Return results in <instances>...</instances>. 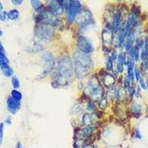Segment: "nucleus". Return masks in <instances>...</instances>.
<instances>
[{
    "instance_id": "f257e3e1",
    "label": "nucleus",
    "mask_w": 148,
    "mask_h": 148,
    "mask_svg": "<svg viewBox=\"0 0 148 148\" xmlns=\"http://www.w3.org/2000/svg\"><path fill=\"white\" fill-rule=\"evenodd\" d=\"M73 62L70 57L64 56L59 58L54 73L55 79L53 81L56 85L65 86L68 84L73 76Z\"/></svg>"
},
{
    "instance_id": "f03ea898",
    "label": "nucleus",
    "mask_w": 148,
    "mask_h": 148,
    "mask_svg": "<svg viewBox=\"0 0 148 148\" xmlns=\"http://www.w3.org/2000/svg\"><path fill=\"white\" fill-rule=\"evenodd\" d=\"M73 68L76 77L83 78L89 73L92 68V63L91 58L88 54L76 51L73 56Z\"/></svg>"
},
{
    "instance_id": "7ed1b4c3",
    "label": "nucleus",
    "mask_w": 148,
    "mask_h": 148,
    "mask_svg": "<svg viewBox=\"0 0 148 148\" xmlns=\"http://www.w3.org/2000/svg\"><path fill=\"white\" fill-rule=\"evenodd\" d=\"M85 92L94 101L102 99L103 88L96 78L92 77L88 81L85 87Z\"/></svg>"
},
{
    "instance_id": "20e7f679",
    "label": "nucleus",
    "mask_w": 148,
    "mask_h": 148,
    "mask_svg": "<svg viewBox=\"0 0 148 148\" xmlns=\"http://www.w3.org/2000/svg\"><path fill=\"white\" fill-rule=\"evenodd\" d=\"M36 22L42 25L55 27L59 24V20L56 15L50 9H42L37 15Z\"/></svg>"
},
{
    "instance_id": "39448f33",
    "label": "nucleus",
    "mask_w": 148,
    "mask_h": 148,
    "mask_svg": "<svg viewBox=\"0 0 148 148\" xmlns=\"http://www.w3.org/2000/svg\"><path fill=\"white\" fill-rule=\"evenodd\" d=\"M82 10V5L80 2L76 0H71L69 1V8L67 11V22L70 24L73 23L76 20V16Z\"/></svg>"
},
{
    "instance_id": "423d86ee",
    "label": "nucleus",
    "mask_w": 148,
    "mask_h": 148,
    "mask_svg": "<svg viewBox=\"0 0 148 148\" xmlns=\"http://www.w3.org/2000/svg\"><path fill=\"white\" fill-rule=\"evenodd\" d=\"M53 34V30L51 26L46 25H38L35 27V35L41 40H48L51 39Z\"/></svg>"
},
{
    "instance_id": "0eeeda50",
    "label": "nucleus",
    "mask_w": 148,
    "mask_h": 148,
    "mask_svg": "<svg viewBox=\"0 0 148 148\" xmlns=\"http://www.w3.org/2000/svg\"><path fill=\"white\" fill-rule=\"evenodd\" d=\"M77 46L81 52L87 54L92 53L94 50V47H93V45H92L90 41L88 38H86L85 36H81L78 38Z\"/></svg>"
},
{
    "instance_id": "6e6552de",
    "label": "nucleus",
    "mask_w": 148,
    "mask_h": 148,
    "mask_svg": "<svg viewBox=\"0 0 148 148\" xmlns=\"http://www.w3.org/2000/svg\"><path fill=\"white\" fill-rule=\"evenodd\" d=\"M42 60L44 62L45 67L43 74L46 76L53 68L55 65V59L53 55L51 52H45L42 55Z\"/></svg>"
},
{
    "instance_id": "1a4fd4ad",
    "label": "nucleus",
    "mask_w": 148,
    "mask_h": 148,
    "mask_svg": "<svg viewBox=\"0 0 148 148\" xmlns=\"http://www.w3.org/2000/svg\"><path fill=\"white\" fill-rule=\"evenodd\" d=\"M0 67L3 73L8 77H10L14 73V71L8 64V59L5 56H0Z\"/></svg>"
},
{
    "instance_id": "9d476101",
    "label": "nucleus",
    "mask_w": 148,
    "mask_h": 148,
    "mask_svg": "<svg viewBox=\"0 0 148 148\" xmlns=\"http://www.w3.org/2000/svg\"><path fill=\"white\" fill-rule=\"evenodd\" d=\"M63 2L64 1H50L49 2L50 10L56 15H59V14H62L64 10Z\"/></svg>"
},
{
    "instance_id": "9b49d317",
    "label": "nucleus",
    "mask_w": 148,
    "mask_h": 148,
    "mask_svg": "<svg viewBox=\"0 0 148 148\" xmlns=\"http://www.w3.org/2000/svg\"><path fill=\"white\" fill-rule=\"evenodd\" d=\"M91 18H92V15L89 10H82L81 12L76 16V19L80 24L85 25V24L90 23L91 22Z\"/></svg>"
},
{
    "instance_id": "f8f14e48",
    "label": "nucleus",
    "mask_w": 148,
    "mask_h": 148,
    "mask_svg": "<svg viewBox=\"0 0 148 148\" xmlns=\"http://www.w3.org/2000/svg\"><path fill=\"white\" fill-rule=\"evenodd\" d=\"M113 32L111 27H105L101 34V38H102L104 45H110L111 42H113Z\"/></svg>"
},
{
    "instance_id": "ddd939ff",
    "label": "nucleus",
    "mask_w": 148,
    "mask_h": 148,
    "mask_svg": "<svg viewBox=\"0 0 148 148\" xmlns=\"http://www.w3.org/2000/svg\"><path fill=\"white\" fill-rule=\"evenodd\" d=\"M8 109L12 114H14L20 108V102L16 101L12 97H9L7 100Z\"/></svg>"
},
{
    "instance_id": "4468645a",
    "label": "nucleus",
    "mask_w": 148,
    "mask_h": 148,
    "mask_svg": "<svg viewBox=\"0 0 148 148\" xmlns=\"http://www.w3.org/2000/svg\"><path fill=\"white\" fill-rule=\"evenodd\" d=\"M135 40H136V36H135L134 31L131 30L130 32H129L127 35L126 37V42H125V49L127 52H130L132 47H133V44H134Z\"/></svg>"
},
{
    "instance_id": "2eb2a0df",
    "label": "nucleus",
    "mask_w": 148,
    "mask_h": 148,
    "mask_svg": "<svg viewBox=\"0 0 148 148\" xmlns=\"http://www.w3.org/2000/svg\"><path fill=\"white\" fill-rule=\"evenodd\" d=\"M137 23V16L135 15L134 14H132L129 16L126 25H125V27H126L127 33L130 32L131 30H133V27L136 26Z\"/></svg>"
},
{
    "instance_id": "dca6fc26",
    "label": "nucleus",
    "mask_w": 148,
    "mask_h": 148,
    "mask_svg": "<svg viewBox=\"0 0 148 148\" xmlns=\"http://www.w3.org/2000/svg\"><path fill=\"white\" fill-rule=\"evenodd\" d=\"M127 35V33L126 27L125 26H123L119 30V34L118 38H117V46L119 47H121L123 46V45L125 44V42L126 40V37Z\"/></svg>"
},
{
    "instance_id": "f3484780",
    "label": "nucleus",
    "mask_w": 148,
    "mask_h": 148,
    "mask_svg": "<svg viewBox=\"0 0 148 148\" xmlns=\"http://www.w3.org/2000/svg\"><path fill=\"white\" fill-rule=\"evenodd\" d=\"M120 25H121V12H116L113 16V25H112V30L113 32L116 33L119 30Z\"/></svg>"
},
{
    "instance_id": "a211bd4d",
    "label": "nucleus",
    "mask_w": 148,
    "mask_h": 148,
    "mask_svg": "<svg viewBox=\"0 0 148 148\" xmlns=\"http://www.w3.org/2000/svg\"><path fill=\"white\" fill-rule=\"evenodd\" d=\"M127 66V78L130 81L133 82L134 80V68H133V59H129L126 61V64Z\"/></svg>"
},
{
    "instance_id": "6ab92c4d",
    "label": "nucleus",
    "mask_w": 148,
    "mask_h": 148,
    "mask_svg": "<svg viewBox=\"0 0 148 148\" xmlns=\"http://www.w3.org/2000/svg\"><path fill=\"white\" fill-rule=\"evenodd\" d=\"M102 81L104 84L108 88H111L113 87L115 84V82H116V79L113 76H112L111 74H105L104 76V77L102 78Z\"/></svg>"
},
{
    "instance_id": "aec40b11",
    "label": "nucleus",
    "mask_w": 148,
    "mask_h": 148,
    "mask_svg": "<svg viewBox=\"0 0 148 148\" xmlns=\"http://www.w3.org/2000/svg\"><path fill=\"white\" fill-rule=\"evenodd\" d=\"M126 55L125 53H121L118 56V62H117V71L118 72L121 73L123 71L124 64H126Z\"/></svg>"
},
{
    "instance_id": "412c9836",
    "label": "nucleus",
    "mask_w": 148,
    "mask_h": 148,
    "mask_svg": "<svg viewBox=\"0 0 148 148\" xmlns=\"http://www.w3.org/2000/svg\"><path fill=\"white\" fill-rule=\"evenodd\" d=\"M92 131H93V127L91 125H88L82 129L81 132H80V136L83 139H86V138H89L90 136V135L92 134Z\"/></svg>"
},
{
    "instance_id": "4be33fe9",
    "label": "nucleus",
    "mask_w": 148,
    "mask_h": 148,
    "mask_svg": "<svg viewBox=\"0 0 148 148\" xmlns=\"http://www.w3.org/2000/svg\"><path fill=\"white\" fill-rule=\"evenodd\" d=\"M139 47L138 46L135 45L132 47V49L130 51V58L133 60L137 61L139 58Z\"/></svg>"
},
{
    "instance_id": "5701e85b",
    "label": "nucleus",
    "mask_w": 148,
    "mask_h": 148,
    "mask_svg": "<svg viewBox=\"0 0 148 148\" xmlns=\"http://www.w3.org/2000/svg\"><path fill=\"white\" fill-rule=\"evenodd\" d=\"M8 16L9 19L15 20V19L18 18V16H19V12L16 9H12V10H9L8 12Z\"/></svg>"
},
{
    "instance_id": "b1692460",
    "label": "nucleus",
    "mask_w": 148,
    "mask_h": 148,
    "mask_svg": "<svg viewBox=\"0 0 148 148\" xmlns=\"http://www.w3.org/2000/svg\"><path fill=\"white\" fill-rule=\"evenodd\" d=\"M92 115L90 114V113H84V116L82 117V122L83 124H84L85 125L88 126V125H90V124L92 123V121H93L92 119Z\"/></svg>"
},
{
    "instance_id": "393cba45",
    "label": "nucleus",
    "mask_w": 148,
    "mask_h": 148,
    "mask_svg": "<svg viewBox=\"0 0 148 148\" xmlns=\"http://www.w3.org/2000/svg\"><path fill=\"white\" fill-rule=\"evenodd\" d=\"M116 96H117V99L119 101H124L125 99V97H126V90H125V88L121 87L119 89L118 92H116Z\"/></svg>"
},
{
    "instance_id": "a878e982",
    "label": "nucleus",
    "mask_w": 148,
    "mask_h": 148,
    "mask_svg": "<svg viewBox=\"0 0 148 148\" xmlns=\"http://www.w3.org/2000/svg\"><path fill=\"white\" fill-rule=\"evenodd\" d=\"M30 3H31L32 7L34 8V9L35 10H37V11L40 12L41 10L43 9V5H42V2H41L40 1H37V0H32V1H30Z\"/></svg>"
},
{
    "instance_id": "bb28decb",
    "label": "nucleus",
    "mask_w": 148,
    "mask_h": 148,
    "mask_svg": "<svg viewBox=\"0 0 148 148\" xmlns=\"http://www.w3.org/2000/svg\"><path fill=\"white\" fill-rule=\"evenodd\" d=\"M11 97L15 99L16 101H20L22 99V94L19 91L16 90H13L11 91Z\"/></svg>"
},
{
    "instance_id": "cd10ccee",
    "label": "nucleus",
    "mask_w": 148,
    "mask_h": 148,
    "mask_svg": "<svg viewBox=\"0 0 148 148\" xmlns=\"http://www.w3.org/2000/svg\"><path fill=\"white\" fill-rule=\"evenodd\" d=\"M141 58L143 61V62L145 63V65H148V50L147 49H145V47L143 48V50L141 51Z\"/></svg>"
},
{
    "instance_id": "c85d7f7f",
    "label": "nucleus",
    "mask_w": 148,
    "mask_h": 148,
    "mask_svg": "<svg viewBox=\"0 0 148 148\" xmlns=\"http://www.w3.org/2000/svg\"><path fill=\"white\" fill-rule=\"evenodd\" d=\"M12 85L14 87L15 89H17V88H19V86H20V82H19V80L17 77L14 76V77L12 78Z\"/></svg>"
},
{
    "instance_id": "c756f323",
    "label": "nucleus",
    "mask_w": 148,
    "mask_h": 148,
    "mask_svg": "<svg viewBox=\"0 0 148 148\" xmlns=\"http://www.w3.org/2000/svg\"><path fill=\"white\" fill-rule=\"evenodd\" d=\"M132 110H133V113L138 114L141 112V106L137 103H133V106H132Z\"/></svg>"
},
{
    "instance_id": "7c9ffc66",
    "label": "nucleus",
    "mask_w": 148,
    "mask_h": 148,
    "mask_svg": "<svg viewBox=\"0 0 148 148\" xmlns=\"http://www.w3.org/2000/svg\"><path fill=\"white\" fill-rule=\"evenodd\" d=\"M113 61L111 59L110 56L108 57V61H107V69L108 71H113Z\"/></svg>"
},
{
    "instance_id": "2f4dec72",
    "label": "nucleus",
    "mask_w": 148,
    "mask_h": 148,
    "mask_svg": "<svg viewBox=\"0 0 148 148\" xmlns=\"http://www.w3.org/2000/svg\"><path fill=\"white\" fill-rule=\"evenodd\" d=\"M3 135H4V124L0 123V145H2L3 141Z\"/></svg>"
},
{
    "instance_id": "473e14b6",
    "label": "nucleus",
    "mask_w": 148,
    "mask_h": 148,
    "mask_svg": "<svg viewBox=\"0 0 148 148\" xmlns=\"http://www.w3.org/2000/svg\"><path fill=\"white\" fill-rule=\"evenodd\" d=\"M8 18V13L5 11L2 12L0 13V20L2 21V22H5Z\"/></svg>"
},
{
    "instance_id": "72a5a7b5",
    "label": "nucleus",
    "mask_w": 148,
    "mask_h": 148,
    "mask_svg": "<svg viewBox=\"0 0 148 148\" xmlns=\"http://www.w3.org/2000/svg\"><path fill=\"white\" fill-rule=\"evenodd\" d=\"M134 75L137 81H138L140 78H141V72H140V70L138 68H137V67L135 68L134 70Z\"/></svg>"
},
{
    "instance_id": "f704fd0d",
    "label": "nucleus",
    "mask_w": 148,
    "mask_h": 148,
    "mask_svg": "<svg viewBox=\"0 0 148 148\" xmlns=\"http://www.w3.org/2000/svg\"><path fill=\"white\" fill-rule=\"evenodd\" d=\"M138 82H139V84H140V86H141V88H142L143 90H147V84L145 83V80L143 79V78H140L139 80H138Z\"/></svg>"
},
{
    "instance_id": "c9c22d12",
    "label": "nucleus",
    "mask_w": 148,
    "mask_h": 148,
    "mask_svg": "<svg viewBox=\"0 0 148 148\" xmlns=\"http://www.w3.org/2000/svg\"><path fill=\"white\" fill-rule=\"evenodd\" d=\"M99 106L101 109H104L107 107V100L106 99H101V101L99 102Z\"/></svg>"
},
{
    "instance_id": "e433bc0d",
    "label": "nucleus",
    "mask_w": 148,
    "mask_h": 148,
    "mask_svg": "<svg viewBox=\"0 0 148 148\" xmlns=\"http://www.w3.org/2000/svg\"><path fill=\"white\" fill-rule=\"evenodd\" d=\"M5 56V49H4L2 42H0V56Z\"/></svg>"
},
{
    "instance_id": "4c0bfd02",
    "label": "nucleus",
    "mask_w": 148,
    "mask_h": 148,
    "mask_svg": "<svg viewBox=\"0 0 148 148\" xmlns=\"http://www.w3.org/2000/svg\"><path fill=\"white\" fill-rule=\"evenodd\" d=\"M130 81L129 80L127 77L125 79V82H124V84H125V88H129L130 86Z\"/></svg>"
},
{
    "instance_id": "58836bf2",
    "label": "nucleus",
    "mask_w": 148,
    "mask_h": 148,
    "mask_svg": "<svg viewBox=\"0 0 148 148\" xmlns=\"http://www.w3.org/2000/svg\"><path fill=\"white\" fill-rule=\"evenodd\" d=\"M117 57H118V56H117V53H116V51H113V52L112 53V55L110 56V58L111 59H112V61H113V62L116 61V59H117Z\"/></svg>"
},
{
    "instance_id": "ea45409f",
    "label": "nucleus",
    "mask_w": 148,
    "mask_h": 148,
    "mask_svg": "<svg viewBox=\"0 0 148 148\" xmlns=\"http://www.w3.org/2000/svg\"><path fill=\"white\" fill-rule=\"evenodd\" d=\"M135 136H136V137L137 138H138V139H141V133H140L139 130H136V131H135Z\"/></svg>"
},
{
    "instance_id": "a19ab883",
    "label": "nucleus",
    "mask_w": 148,
    "mask_h": 148,
    "mask_svg": "<svg viewBox=\"0 0 148 148\" xmlns=\"http://www.w3.org/2000/svg\"><path fill=\"white\" fill-rule=\"evenodd\" d=\"M12 3L15 5H19L22 3V0H12Z\"/></svg>"
},
{
    "instance_id": "79ce46f5",
    "label": "nucleus",
    "mask_w": 148,
    "mask_h": 148,
    "mask_svg": "<svg viewBox=\"0 0 148 148\" xmlns=\"http://www.w3.org/2000/svg\"><path fill=\"white\" fill-rule=\"evenodd\" d=\"M16 148H23V147H22V144H21V142H19L18 141V143L16 144Z\"/></svg>"
},
{
    "instance_id": "37998d69",
    "label": "nucleus",
    "mask_w": 148,
    "mask_h": 148,
    "mask_svg": "<svg viewBox=\"0 0 148 148\" xmlns=\"http://www.w3.org/2000/svg\"><path fill=\"white\" fill-rule=\"evenodd\" d=\"M145 49H147L148 50V37L147 38L146 41H145Z\"/></svg>"
},
{
    "instance_id": "c03bdc74",
    "label": "nucleus",
    "mask_w": 148,
    "mask_h": 148,
    "mask_svg": "<svg viewBox=\"0 0 148 148\" xmlns=\"http://www.w3.org/2000/svg\"><path fill=\"white\" fill-rule=\"evenodd\" d=\"M88 109H90V110L93 109V105H92V103H89V104H88Z\"/></svg>"
},
{
    "instance_id": "a18cd8bd",
    "label": "nucleus",
    "mask_w": 148,
    "mask_h": 148,
    "mask_svg": "<svg viewBox=\"0 0 148 148\" xmlns=\"http://www.w3.org/2000/svg\"><path fill=\"white\" fill-rule=\"evenodd\" d=\"M6 123H7V124H8V125L11 124V119L8 118V119H6Z\"/></svg>"
},
{
    "instance_id": "49530a36",
    "label": "nucleus",
    "mask_w": 148,
    "mask_h": 148,
    "mask_svg": "<svg viewBox=\"0 0 148 148\" xmlns=\"http://www.w3.org/2000/svg\"><path fill=\"white\" fill-rule=\"evenodd\" d=\"M2 9H3V6H2V2H0V12L2 11Z\"/></svg>"
},
{
    "instance_id": "de8ad7c7",
    "label": "nucleus",
    "mask_w": 148,
    "mask_h": 148,
    "mask_svg": "<svg viewBox=\"0 0 148 148\" xmlns=\"http://www.w3.org/2000/svg\"><path fill=\"white\" fill-rule=\"evenodd\" d=\"M2 34H3V32H2V30H0V36H2Z\"/></svg>"
},
{
    "instance_id": "09e8293b",
    "label": "nucleus",
    "mask_w": 148,
    "mask_h": 148,
    "mask_svg": "<svg viewBox=\"0 0 148 148\" xmlns=\"http://www.w3.org/2000/svg\"><path fill=\"white\" fill-rule=\"evenodd\" d=\"M147 88H148V81H147Z\"/></svg>"
}]
</instances>
